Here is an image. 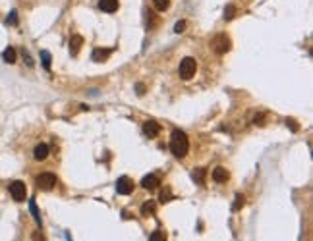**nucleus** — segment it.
Here are the masks:
<instances>
[{
  "mask_svg": "<svg viewBox=\"0 0 313 241\" xmlns=\"http://www.w3.org/2000/svg\"><path fill=\"white\" fill-rule=\"evenodd\" d=\"M110 54H112L110 48H95L93 54H91V60H93V62H104Z\"/></svg>",
  "mask_w": 313,
  "mask_h": 241,
  "instance_id": "obj_11",
  "label": "nucleus"
},
{
  "mask_svg": "<svg viewBox=\"0 0 313 241\" xmlns=\"http://www.w3.org/2000/svg\"><path fill=\"white\" fill-rule=\"evenodd\" d=\"M184 27H186V21H178V23H176V27H174V31H176V33H182V31H184Z\"/></svg>",
  "mask_w": 313,
  "mask_h": 241,
  "instance_id": "obj_25",
  "label": "nucleus"
},
{
  "mask_svg": "<svg viewBox=\"0 0 313 241\" xmlns=\"http://www.w3.org/2000/svg\"><path fill=\"white\" fill-rule=\"evenodd\" d=\"M155 212V203L153 201H147L143 206H141V214L143 216H149V214H153Z\"/></svg>",
  "mask_w": 313,
  "mask_h": 241,
  "instance_id": "obj_15",
  "label": "nucleus"
},
{
  "mask_svg": "<svg viewBox=\"0 0 313 241\" xmlns=\"http://www.w3.org/2000/svg\"><path fill=\"white\" fill-rule=\"evenodd\" d=\"M41 58H43V66H45L47 70H51V54H49L47 50H43V52H41Z\"/></svg>",
  "mask_w": 313,
  "mask_h": 241,
  "instance_id": "obj_20",
  "label": "nucleus"
},
{
  "mask_svg": "<svg viewBox=\"0 0 313 241\" xmlns=\"http://www.w3.org/2000/svg\"><path fill=\"white\" fill-rule=\"evenodd\" d=\"M56 185V176L51 172H45L41 176H37V187L43 189V191H51L52 187Z\"/></svg>",
  "mask_w": 313,
  "mask_h": 241,
  "instance_id": "obj_3",
  "label": "nucleus"
},
{
  "mask_svg": "<svg viewBox=\"0 0 313 241\" xmlns=\"http://www.w3.org/2000/svg\"><path fill=\"white\" fill-rule=\"evenodd\" d=\"M149 241H166V236H164V232L156 230V232H153V234H151Z\"/></svg>",
  "mask_w": 313,
  "mask_h": 241,
  "instance_id": "obj_19",
  "label": "nucleus"
},
{
  "mask_svg": "<svg viewBox=\"0 0 313 241\" xmlns=\"http://www.w3.org/2000/svg\"><path fill=\"white\" fill-rule=\"evenodd\" d=\"M234 14H236V8H234V6H228V8L224 10V19H232Z\"/></svg>",
  "mask_w": 313,
  "mask_h": 241,
  "instance_id": "obj_23",
  "label": "nucleus"
},
{
  "mask_svg": "<svg viewBox=\"0 0 313 241\" xmlns=\"http://www.w3.org/2000/svg\"><path fill=\"white\" fill-rule=\"evenodd\" d=\"M6 23H12V25H16V23H18V14H16V12H10V16H8Z\"/></svg>",
  "mask_w": 313,
  "mask_h": 241,
  "instance_id": "obj_24",
  "label": "nucleus"
},
{
  "mask_svg": "<svg viewBox=\"0 0 313 241\" xmlns=\"http://www.w3.org/2000/svg\"><path fill=\"white\" fill-rule=\"evenodd\" d=\"M81 45H83V37H81V35H72V39H70V54H72V56H78Z\"/></svg>",
  "mask_w": 313,
  "mask_h": 241,
  "instance_id": "obj_10",
  "label": "nucleus"
},
{
  "mask_svg": "<svg viewBox=\"0 0 313 241\" xmlns=\"http://www.w3.org/2000/svg\"><path fill=\"white\" fill-rule=\"evenodd\" d=\"M213 50H215L216 54H226V52L230 50V39H228L226 35H216V37L213 39Z\"/></svg>",
  "mask_w": 313,
  "mask_h": 241,
  "instance_id": "obj_5",
  "label": "nucleus"
},
{
  "mask_svg": "<svg viewBox=\"0 0 313 241\" xmlns=\"http://www.w3.org/2000/svg\"><path fill=\"white\" fill-rule=\"evenodd\" d=\"M29 208H31V212H33V218H35V222H37V224H41V216H39V210H37V204H35V201H31V203H29Z\"/></svg>",
  "mask_w": 313,
  "mask_h": 241,
  "instance_id": "obj_18",
  "label": "nucleus"
},
{
  "mask_svg": "<svg viewBox=\"0 0 313 241\" xmlns=\"http://www.w3.org/2000/svg\"><path fill=\"white\" fill-rule=\"evenodd\" d=\"M143 133L149 135V137H156L160 133V126L156 122H153V120H149V122L143 124Z\"/></svg>",
  "mask_w": 313,
  "mask_h": 241,
  "instance_id": "obj_8",
  "label": "nucleus"
},
{
  "mask_svg": "<svg viewBox=\"0 0 313 241\" xmlns=\"http://www.w3.org/2000/svg\"><path fill=\"white\" fill-rule=\"evenodd\" d=\"M170 199H172V191L168 187H164V191L160 193V203H168Z\"/></svg>",
  "mask_w": 313,
  "mask_h": 241,
  "instance_id": "obj_22",
  "label": "nucleus"
},
{
  "mask_svg": "<svg viewBox=\"0 0 313 241\" xmlns=\"http://www.w3.org/2000/svg\"><path fill=\"white\" fill-rule=\"evenodd\" d=\"M143 93H145V85L139 83V85H137V95H143Z\"/></svg>",
  "mask_w": 313,
  "mask_h": 241,
  "instance_id": "obj_28",
  "label": "nucleus"
},
{
  "mask_svg": "<svg viewBox=\"0 0 313 241\" xmlns=\"http://www.w3.org/2000/svg\"><path fill=\"white\" fill-rule=\"evenodd\" d=\"M170 150H172V154L178 156V158H184V156L188 154L190 141H188V137H186L184 131H180V130H174V131H172V135H170Z\"/></svg>",
  "mask_w": 313,
  "mask_h": 241,
  "instance_id": "obj_1",
  "label": "nucleus"
},
{
  "mask_svg": "<svg viewBox=\"0 0 313 241\" xmlns=\"http://www.w3.org/2000/svg\"><path fill=\"white\" fill-rule=\"evenodd\" d=\"M286 124L292 128V131H298V126H296V122H294V120H286Z\"/></svg>",
  "mask_w": 313,
  "mask_h": 241,
  "instance_id": "obj_26",
  "label": "nucleus"
},
{
  "mask_svg": "<svg viewBox=\"0 0 313 241\" xmlns=\"http://www.w3.org/2000/svg\"><path fill=\"white\" fill-rule=\"evenodd\" d=\"M33 241H45V238L41 236V232H35L33 234Z\"/></svg>",
  "mask_w": 313,
  "mask_h": 241,
  "instance_id": "obj_27",
  "label": "nucleus"
},
{
  "mask_svg": "<svg viewBox=\"0 0 313 241\" xmlns=\"http://www.w3.org/2000/svg\"><path fill=\"white\" fill-rule=\"evenodd\" d=\"M118 6H120V2H118V0H99V8H101L103 12H108V14L116 12V10H118Z\"/></svg>",
  "mask_w": 313,
  "mask_h": 241,
  "instance_id": "obj_12",
  "label": "nucleus"
},
{
  "mask_svg": "<svg viewBox=\"0 0 313 241\" xmlns=\"http://www.w3.org/2000/svg\"><path fill=\"white\" fill-rule=\"evenodd\" d=\"M10 195H12V199L18 201V203L25 201V195H27L25 184H23V182H12V184H10Z\"/></svg>",
  "mask_w": 313,
  "mask_h": 241,
  "instance_id": "obj_4",
  "label": "nucleus"
},
{
  "mask_svg": "<svg viewBox=\"0 0 313 241\" xmlns=\"http://www.w3.org/2000/svg\"><path fill=\"white\" fill-rule=\"evenodd\" d=\"M228 178H230V174H228V170H226V168L218 166V168H215V170H213V180H215L216 184H224Z\"/></svg>",
  "mask_w": 313,
  "mask_h": 241,
  "instance_id": "obj_9",
  "label": "nucleus"
},
{
  "mask_svg": "<svg viewBox=\"0 0 313 241\" xmlns=\"http://www.w3.org/2000/svg\"><path fill=\"white\" fill-rule=\"evenodd\" d=\"M116 191H118V195H130V193L134 191V180H130L128 176L118 178V182H116Z\"/></svg>",
  "mask_w": 313,
  "mask_h": 241,
  "instance_id": "obj_6",
  "label": "nucleus"
},
{
  "mask_svg": "<svg viewBox=\"0 0 313 241\" xmlns=\"http://www.w3.org/2000/svg\"><path fill=\"white\" fill-rule=\"evenodd\" d=\"M158 185H160V180L156 178L155 174H149V176H145V178L141 180V187L147 189V191H153Z\"/></svg>",
  "mask_w": 313,
  "mask_h": 241,
  "instance_id": "obj_7",
  "label": "nucleus"
},
{
  "mask_svg": "<svg viewBox=\"0 0 313 241\" xmlns=\"http://www.w3.org/2000/svg\"><path fill=\"white\" fill-rule=\"evenodd\" d=\"M153 4H155V8L158 12H164V10H168L170 0H153Z\"/></svg>",
  "mask_w": 313,
  "mask_h": 241,
  "instance_id": "obj_16",
  "label": "nucleus"
},
{
  "mask_svg": "<svg viewBox=\"0 0 313 241\" xmlns=\"http://www.w3.org/2000/svg\"><path fill=\"white\" fill-rule=\"evenodd\" d=\"M2 58H4L6 64H14V62H16V50L12 47H8L4 52H2Z\"/></svg>",
  "mask_w": 313,
  "mask_h": 241,
  "instance_id": "obj_14",
  "label": "nucleus"
},
{
  "mask_svg": "<svg viewBox=\"0 0 313 241\" xmlns=\"http://www.w3.org/2000/svg\"><path fill=\"white\" fill-rule=\"evenodd\" d=\"M244 201H246V199H244L242 195H236V203L232 204V210H234V212H236V210H240V208L244 206Z\"/></svg>",
  "mask_w": 313,
  "mask_h": 241,
  "instance_id": "obj_21",
  "label": "nucleus"
},
{
  "mask_svg": "<svg viewBox=\"0 0 313 241\" xmlns=\"http://www.w3.org/2000/svg\"><path fill=\"white\" fill-rule=\"evenodd\" d=\"M194 180H196L197 184H203V182H205V170H203V168H197V170L194 172Z\"/></svg>",
  "mask_w": 313,
  "mask_h": 241,
  "instance_id": "obj_17",
  "label": "nucleus"
},
{
  "mask_svg": "<svg viewBox=\"0 0 313 241\" xmlns=\"http://www.w3.org/2000/svg\"><path fill=\"white\" fill-rule=\"evenodd\" d=\"M33 156H35V160H45L49 156V147L45 143H39L33 150Z\"/></svg>",
  "mask_w": 313,
  "mask_h": 241,
  "instance_id": "obj_13",
  "label": "nucleus"
},
{
  "mask_svg": "<svg viewBox=\"0 0 313 241\" xmlns=\"http://www.w3.org/2000/svg\"><path fill=\"white\" fill-rule=\"evenodd\" d=\"M196 70H197V62L194 60V58H184L182 62H180V68H178V72H180V77L184 79V81H188V79H192L194 75H196Z\"/></svg>",
  "mask_w": 313,
  "mask_h": 241,
  "instance_id": "obj_2",
  "label": "nucleus"
}]
</instances>
